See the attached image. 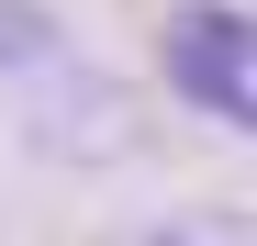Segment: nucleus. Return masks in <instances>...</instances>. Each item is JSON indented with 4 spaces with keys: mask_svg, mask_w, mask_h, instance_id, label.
<instances>
[{
    "mask_svg": "<svg viewBox=\"0 0 257 246\" xmlns=\"http://www.w3.org/2000/svg\"><path fill=\"white\" fill-rule=\"evenodd\" d=\"M157 67H168V90L190 112L257 135V12H235V0H179L168 34H157Z\"/></svg>",
    "mask_w": 257,
    "mask_h": 246,
    "instance_id": "f257e3e1",
    "label": "nucleus"
},
{
    "mask_svg": "<svg viewBox=\"0 0 257 246\" xmlns=\"http://www.w3.org/2000/svg\"><path fill=\"white\" fill-rule=\"evenodd\" d=\"M78 56H67V34H56V12H34V0H0V78L12 90H34V78H67Z\"/></svg>",
    "mask_w": 257,
    "mask_h": 246,
    "instance_id": "f03ea898",
    "label": "nucleus"
},
{
    "mask_svg": "<svg viewBox=\"0 0 257 246\" xmlns=\"http://www.w3.org/2000/svg\"><path fill=\"white\" fill-rule=\"evenodd\" d=\"M123 246H257V213H224V201H201V213H168V224L123 235Z\"/></svg>",
    "mask_w": 257,
    "mask_h": 246,
    "instance_id": "7ed1b4c3",
    "label": "nucleus"
}]
</instances>
